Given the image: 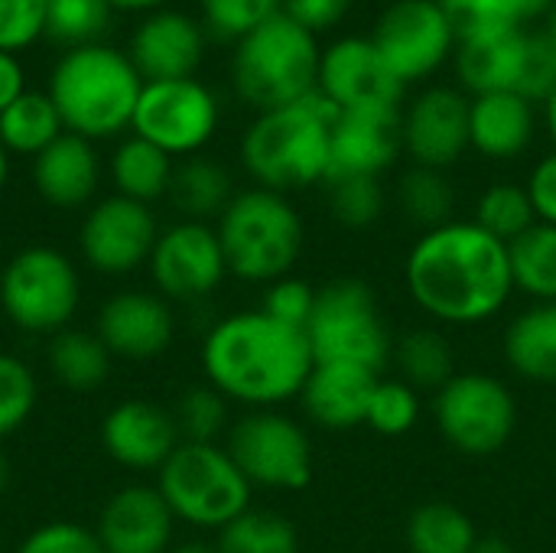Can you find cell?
Instances as JSON below:
<instances>
[{
  "instance_id": "obj_1",
  "label": "cell",
  "mask_w": 556,
  "mask_h": 553,
  "mask_svg": "<svg viewBox=\"0 0 556 553\" xmlns=\"http://www.w3.org/2000/svg\"><path fill=\"white\" fill-rule=\"evenodd\" d=\"M401 277L410 303L440 329L489 326L515 300L508 244L472 218L420 231L404 254Z\"/></svg>"
},
{
  "instance_id": "obj_2",
  "label": "cell",
  "mask_w": 556,
  "mask_h": 553,
  "mask_svg": "<svg viewBox=\"0 0 556 553\" xmlns=\"http://www.w3.org/2000/svg\"><path fill=\"white\" fill-rule=\"evenodd\" d=\"M205 385L244 411H274L300 398L313 352L303 329L270 319L264 310H238L208 326L199 345Z\"/></svg>"
},
{
  "instance_id": "obj_3",
  "label": "cell",
  "mask_w": 556,
  "mask_h": 553,
  "mask_svg": "<svg viewBox=\"0 0 556 553\" xmlns=\"http://www.w3.org/2000/svg\"><path fill=\"white\" fill-rule=\"evenodd\" d=\"M336 104L319 91L261 111L241 137V166L254 186L290 196L323 186L329 176V140H332Z\"/></svg>"
},
{
  "instance_id": "obj_4",
  "label": "cell",
  "mask_w": 556,
  "mask_h": 553,
  "mask_svg": "<svg viewBox=\"0 0 556 553\" xmlns=\"http://www.w3.org/2000/svg\"><path fill=\"white\" fill-rule=\"evenodd\" d=\"M143 78L127 52L88 42L68 49L49 78V98L68 134L85 140L117 137L130 127Z\"/></svg>"
},
{
  "instance_id": "obj_5",
  "label": "cell",
  "mask_w": 556,
  "mask_h": 553,
  "mask_svg": "<svg viewBox=\"0 0 556 553\" xmlns=\"http://www.w3.org/2000/svg\"><path fill=\"white\" fill-rule=\"evenodd\" d=\"M215 235L225 251L228 277L254 287H267L296 264L306 248V225L290 196L251 186L238 189L228 209L215 222Z\"/></svg>"
},
{
  "instance_id": "obj_6",
  "label": "cell",
  "mask_w": 556,
  "mask_h": 553,
  "mask_svg": "<svg viewBox=\"0 0 556 553\" xmlns=\"http://www.w3.org/2000/svg\"><path fill=\"white\" fill-rule=\"evenodd\" d=\"M319 42L283 10L235 42L231 81L257 114L319 91Z\"/></svg>"
},
{
  "instance_id": "obj_7",
  "label": "cell",
  "mask_w": 556,
  "mask_h": 553,
  "mask_svg": "<svg viewBox=\"0 0 556 553\" xmlns=\"http://www.w3.org/2000/svg\"><path fill=\"white\" fill-rule=\"evenodd\" d=\"M303 332L316 365H358L375 375L391 368L394 332L378 290L362 277H332L319 284L316 306Z\"/></svg>"
},
{
  "instance_id": "obj_8",
  "label": "cell",
  "mask_w": 556,
  "mask_h": 553,
  "mask_svg": "<svg viewBox=\"0 0 556 553\" xmlns=\"http://www.w3.org/2000/svg\"><path fill=\"white\" fill-rule=\"evenodd\" d=\"M160 495L179 525L218 535L251 508L254 489L228 456L225 443H179L156 473Z\"/></svg>"
},
{
  "instance_id": "obj_9",
  "label": "cell",
  "mask_w": 556,
  "mask_h": 553,
  "mask_svg": "<svg viewBox=\"0 0 556 553\" xmlns=\"http://www.w3.org/2000/svg\"><path fill=\"white\" fill-rule=\"evenodd\" d=\"M430 417L440 440L466 456L489 460L498 456L518 433V398L502 375L482 368H459L433 398Z\"/></svg>"
},
{
  "instance_id": "obj_10",
  "label": "cell",
  "mask_w": 556,
  "mask_h": 553,
  "mask_svg": "<svg viewBox=\"0 0 556 553\" xmlns=\"http://www.w3.org/2000/svg\"><path fill=\"white\" fill-rule=\"evenodd\" d=\"M81 306V274L52 244H26L0 271V310L26 336H55Z\"/></svg>"
},
{
  "instance_id": "obj_11",
  "label": "cell",
  "mask_w": 556,
  "mask_h": 553,
  "mask_svg": "<svg viewBox=\"0 0 556 553\" xmlns=\"http://www.w3.org/2000/svg\"><path fill=\"white\" fill-rule=\"evenodd\" d=\"M225 450L251 489L303 492L316 473V453L306 427L287 411H244L225 433Z\"/></svg>"
},
{
  "instance_id": "obj_12",
  "label": "cell",
  "mask_w": 556,
  "mask_h": 553,
  "mask_svg": "<svg viewBox=\"0 0 556 553\" xmlns=\"http://www.w3.org/2000/svg\"><path fill=\"white\" fill-rule=\"evenodd\" d=\"M130 127L173 160H186L215 137L218 101L199 78L143 81Z\"/></svg>"
},
{
  "instance_id": "obj_13",
  "label": "cell",
  "mask_w": 556,
  "mask_h": 553,
  "mask_svg": "<svg viewBox=\"0 0 556 553\" xmlns=\"http://www.w3.org/2000/svg\"><path fill=\"white\" fill-rule=\"evenodd\" d=\"M156 238L160 222L153 205L114 192L88 205L78 228V254L101 277H127L147 267Z\"/></svg>"
},
{
  "instance_id": "obj_14",
  "label": "cell",
  "mask_w": 556,
  "mask_h": 553,
  "mask_svg": "<svg viewBox=\"0 0 556 553\" xmlns=\"http://www.w3.org/2000/svg\"><path fill=\"white\" fill-rule=\"evenodd\" d=\"M153 290L169 303H202L228 277L225 251L215 225L205 222H173L160 228L153 254L147 261Z\"/></svg>"
},
{
  "instance_id": "obj_15",
  "label": "cell",
  "mask_w": 556,
  "mask_h": 553,
  "mask_svg": "<svg viewBox=\"0 0 556 553\" xmlns=\"http://www.w3.org/2000/svg\"><path fill=\"white\" fill-rule=\"evenodd\" d=\"M371 42L391 72L410 85L433 75L450 59L456 33L437 0H394L381 13Z\"/></svg>"
},
{
  "instance_id": "obj_16",
  "label": "cell",
  "mask_w": 556,
  "mask_h": 553,
  "mask_svg": "<svg viewBox=\"0 0 556 553\" xmlns=\"http://www.w3.org/2000/svg\"><path fill=\"white\" fill-rule=\"evenodd\" d=\"M404 81L391 72L371 36H345L323 52L319 95L339 111L355 108H401Z\"/></svg>"
},
{
  "instance_id": "obj_17",
  "label": "cell",
  "mask_w": 556,
  "mask_h": 553,
  "mask_svg": "<svg viewBox=\"0 0 556 553\" xmlns=\"http://www.w3.org/2000/svg\"><path fill=\"white\" fill-rule=\"evenodd\" d=\"M404 153L414 166L453 169L469 147V98L459 88H427L401 111Z\"/></svg>"
},
{
  "instance_id": "obj_18",
  "label": "cell",
  "mask_w": 556,
  "mask_h": 553,
  "mask_svg": "<svg viewBox=\"0 0 556 553\" xmlns=\"http://www.w3.org/2000/svg\"><path fill=\"white\" fill-rule=\"evenodd\" d=\"M94 332L114 359L150 362L173 345L176 313L156 290H117L98 306Z\"/></svg>"
},
{
  "instance_id": "obj_19",
  "label": "cell",
  "mask_w": 556,
  "mask_h": 553,
  "mask_svg": "<svg viewBox=\"0 0 556 553\" xmlns=\"http://www.w3.org/2000/svg\"><path fill=\"white\" fill-rule=\"evenodd\" d=\"M404 153L401 108H355L339 111L329 140V179L375 176L381 179Z\"/></svg>"
},
{
  "instance_id": "obj_20",
  "label": "cell",
  "mask_w": 556,
  "mask_h": 553,
  "mask_svg": "<svg viewBox=\"0 0 556 553\" xmlns=\"http://www.w3.org/2000/svg\"><path fill=\"white\" fill-rule=\"evenodd\" d=\"M98 437L104 453L130 473H160L182 443L173 411L143 398L117 401L101 417Z\"/></svg>"
},
{
  "instance_id": "obj_21",
  "label": "cell",
  "mask_w": 556,
  "mask_h": 553,
  "mask_svg": "<svg viewBox=\"0 0 556 553\" xmlns=\"http://www.w3.org/2000/svg\"><path fill=\"white\" fill-rule=\"evenodd\" d=\"M176 515L156 486H124L98 512L94 535L104 553H169L176 544Z\"/></svg>"
},
{
  "instance_id": "obj_22",
  "label": "cell",
  "mask_w": 556,
  "mask_h": 553,
  "mask_svg": "<svg viewBox=\"0 0 556 553\" xmlns=\"http://www.w3.org/2000/svg\"><path fill=\"white\" fill-rule=\"evenodd\" d=\"M378 378L381 375L358 365H336V362L313 365L296 401L303 407V417L319 430L329 433L358 430L365 427Z\"/></svg>"
},
{
  "instance_id": "obj_23",
  "label": "cell",
  "mask_w": 556,
  "mask_h": 553,
  "mask_svg": "<svg viewBox=\"0 0 556 553\" xmlns=\"http://www.w3.org/2000/svg\"><path fill=\"white\" fill-rule=\"evenodd\" d=\"M202 26L179 10L150 13L130 39V62L137 65L143 81L192 78L202 62Z\"/></svg>"
},
{
  "instance_id": "obj_24",
  "label": "cell",
  "mask_w": 556,
  "mask_h": 553,
  "mask_svg": "<svg viewBox=\"0 0 556 553\" xmlns=\"http://www.w3.org/2000/svg\"><path fill=\"white\" fill-rule=\"evenodd\" d=\"M456 75L459 85L476 95L492 91H515L525 78V62L531 49V29L528 26H508V29H489L466 39H456Z\"/></svg>"
},
{
  "instance_id": "obj_25",
  "label": "cell",
  "mask_w": 556,
  "mask_h": 553,
  "mask_svg": "<svg viewBox=\"0 0 556 553\" xmlns=\"http://www.w3.org/2000/svg\"><path fill=\"white\" fill-rule=\"evenodd\" d=\"M33 186L52 209H85L94 202L101 186V156L94 140L62 134L39 156H33Z\"/></svg>"
},
{
  "instance_id": "obj_26",
  "label": "cell",
  "mask_w": 556,
  "mask_h": 553,
  "mask_svg": "<svg viewBox=\"0 0 556 553\" xmlns=\"http://www.w3.org/2000/svg\"><path fill=\"white\" fill-rule=\"evenodd\" d=\"M538 134V104L515 91L469 98V147L485 160H518Z\"/></svg>"
},
{
  "instance_id": "obj_27",
  "label": "cell",
  "mask_w": 556,
  "mask_h": 553,
  "mask_svg": "<svg viewBox=\"0 0 556 553\" xmlns=\"http://www.w3.org/2000/svg\"><path fill=\"white\" fill-rule=\"evenodd\" d=\"M502 359L515 378L556 388V303H528L505 323Z\"/></svg>"
},
{
  "instance_id": "obj_28",
  "label": "cell",
  "mask_w": 556,
  "mask_h": 553,
  "mask_svg": "<svg viewBox=\"0 0 556 553\" xmlns=\"http://www.w3.org/2000/svg\"><path fill=\"white\" fill-rule=\"evenodd\" d=\"M391 368H394V378H401L414 391L433 398L459 372L456 342L450 339L446 329H440L433 323L410 326L401 336H394Z\"/></svg>"
},
{
  "instance_id": "obj_29",
  "label": "cell",
  "mask_w": 556,
  "mask_h": 553,
  "mask_svg": "<svg viewBox=\"0 0 556 553\" xmlns=\"http://www.w3.org/2000/svg\"><path fill=\"white\" fill-rule=\"evenodd\" d=\"M235 192L238 189L231 183L228 166L218 163V160H212V156L195 153V156H186L182 163H176L166 199L173 202V209L179 212V218L215 225L218 215L235 199Z\"/></svg>"
},
{
  "instance_id": "obj_30",
  "label": "cell",
  "mask_w": 556,
  "mask_h": 553,
  "mask_svg": "<svg viewBox=\"0 0 556 553\" xmlns=\"http://www.w3.org/2000/svg\"><path fill=\"white\" fill-rule=\"evenodd\" d=\"M46 362L52 378L68 391H94L111 378L114 355L104 349L94 329H62L49 336Z\"/></svg>"
},
{
  "instance_id": "obj_31",
  "label": "cell",
  "mask_w": 556,
  "mask_h": 553,
  "mask_svg": "<svg viewBox=\"0 0 556 553\" xmlns=\"http://www.w3.org/2000/svg\"><path fill=\"white\" fill-rule=\"evenodd\" d=\"M173 156L153 147L150 140L130 134L117 143L111 153V183L117 196H127L134 202L153 205L156 199H166L169 179H173Z\"/></svg>"
},
{
  "instance_id": "obj_32",
  "label": "cell",
  "mask_w": 556,
  "mask_h": 553,
  "mask_svg": "<svg viewBox=\"0 0 556 553\" xmlns=\"http://www.w3.org/2000/svg\"><path fill=\"white\" fill-rule=\"evenodd\" d=\"M394 202H397V212L404 215V222H410L417 231H433L456 218L459 192H456V183L450 179V173L410 163L397 176Z\"/></svg>"
},
{
  "instance_id": "obj_33",
  "label": "cell",
  "mask_w": 556,
  "mask_h": 553,
  "mask_svg": "<svg viewBox=\"0 0 556 553\" xmlns=\"http://www.w3.org/2000/svg\"><path fill=\"white\" fill-rule=\"evenodd\" d=\"M479 528L469 512L453 502H420L404 525L407 553H472Z\"/></svg>"
},
{
  "instance_id": "obj_34",
  "label": "cell",
  "mask_w": 556,
  "mask_h": 553,
  "mask_svg": "<svg viewBox=\"0 0 556 553\" xmlns=\"http://www.w3.org/2000/svg\"><path fill=\"white\" fill-rule=\"evenodd\" d=\"M515 297L528 303H556V228L538 222L508 244Z\"/></svg>"
},
{
  "instance_id": "obj_35",
  "label": "cell",
  "mask_w": 556,
  "mask_h": 553,
  "mask_svg": "<svg viewBox=\"0 0 556 553\" xmlns=\"http://www.w3.org/2000/svg\"><path fill=\"white\" fill-rule=\"evenodd\" d=\"M62 134H65V124L49 91H23L0 114V143L7 147V153L39 156Z\"/></svg>"
},
{
  "instance_id": "obj_36",
  "label": "cell",
  "mask_w": 556,
  "mask_h": 553,
  "mask_svg": "<svg viewBox=\"0 0 556 553\" xmlns=\"http://www.w3.org/2000/svg\"><path fill=\"white\" fill-rule=\"evenodd\" d=\"M218 553H300L296 525L274 508H248L215 535Z\"/></svg>"
},
{
  "instance_id": "obj_37",
  "label": "cell",
  "mask_w": 556,
  "mask_h": 553,
  "mask_svg": "<svg viewBox=\"0 0 556 553\" xmlns=\"http://www.w3.org/2000/svg\"><path fill=\"white\" fill-rule=\"evenodd\" d=\"M472 222L492 238H498L502 244H511L515 238H521L528 228L538 225V215L525 183L498 179L479 192L472 205Z\"/></svg>"
},
{
  "instance_id": "obj_38",
  "label": "cell",
  "mask_w": 556,
  "mask_h": 553,
  "mask_svg": "<svg viewBox=\"0 0 556 553\" xmlns=\"http://www.w3.org/2000/svg\"><path fill=\"white\" fill-rule=\"evenodd\" d=\"M323 186L329 218L345 231H368L388 212V189L375 176H342Z\"/></svg>"
},
{
  "instance_id": "obj_39",
  "label": "cell",
  "mask_w": 556,
  "mask_h": 553,
  "mask_svg": "<svg viewBox=\"0 0 556 553\" xmlns=\"http://www.w3.org/2000/svg\"><path fill=\"white\" fill-rule=\"evenodd\" d=\"M179 437L186 443H225L231 427V404L212 385H192L173 407Z\"/></svg>"
},
{
  "instance_id": "obj_40",
  "label": "cell",
  "mask_w": 556,
  "mask_h": 553,
  "mask_svg": "<svg viewBox=\"0 0 556 553\" xmlns=\"http://www.w3.org/2000/svg\"><path fill=\"white\" fill-rule=\"evenodd\" d=\"M424 417V394L404 385L401 378H378V388L368 404L365 427L378 437H407Z\"/></svg>"
},
{
  "instance_id": "obj_41",
  "label": "cell",
  "mask_w": 556,
  "mask_h": 553,
  "mask_svg": "<svg viewBox=\"0 0 556 553\" xmlns=\"http://www.w3.org/2000/svg\"><path fill=\"white\" fill-rule=\"evenodd\" d=\"M39 401V381L33 368L10 352H0V440L13 437L33 417Z\"/></svg>"
},
{
  "instance_id": "obj_42",
  "label": "cell",
  "mask_w": 556,
  "mask_h": 553,
  "mask_svg": "<svg viewBox=\"0 0 556 553\" xmlns=\"http://www.w3.org/2000/svg\"><path fill=\"white\" fill-rule=\"evenodd\" d=\"M111 3L108 0H49L46 13V33L68 49L98 42V36L108 29Z\"/></svg>"
},
{
  "instance_id": "obj_43",
  "label": "cell",
  "mask_w": 556,
  "mask_h": 553,
  "mask_svg": "<svg viewBox=\"0 0 556 553\" xmlns=\"http://www.w3.org/2000/svg\"><path fill=\"white\" fill-rule=\"evenodd\" d=\"M280 10L283 0H202V16L212 36L231 42H241Z\"/></svg>"
},
{
  "instance_id": "obj_44",
  "label": "cell",
  "mask_w": 556,
  "mask_h": 553,
  "mask_svg": "<svg viewBox=\"0 0 556 553\" xmlns=\"http://www.w3.org/2000/svg\"><path fill=\"white\" fill-rule=\"evenodd\" d=\"M261 306L270 319L283 323V326H293V329H306L309 316H313V306H316V284H309L306 277L300 274H287L267 287H261Z\"/></svg>"
},
{
  "instance_id": "obj_45",
  "label": "cell",
  "mask_w": 556,
  "mask_h": 553,
  "mask_svg": "<svg viewBox=\"0 0 556 553\" xmlns=\"http://www.w3.org/2000/svg\"><path fill=\"white\" fill-rule=\"evenodd\" d=\"M49 0H0V52H20L46 33Z\"/></svg>"
},
{
  "instance_id": "obj_46",
  "label": "cell",
  "mask_w": 556,
  "mask_h": 553,
  "mask_svg": "<svg viewBox=\"0 0 556 553\" xmlns=\"http://www.w3.org/2000/svg\"><path fill=\"white\" fill-rule=\"evenodd\" d=\"M16 553H104L94 528L75 525V521H49L33 528Z\"/></svg>"
},
{
  "instance_id": "obj_47",
  "label": "cell",
  "mask_w": 556,
  "mask_h": 553,
  "mask_svg": "<svg viewBox=\"0 0 556 553\" xmlns=\"http://www.w3.org/2000/svg\"><path fill=\"white\" fill-rule=\"evenodd\" d=\"M437 3L446 13L456 39H466V36H476V33H489V29L515 26L505 0H437Z\"/></svg>"
},
{
  "instance_id": "obj_48",
  "label": "cell",
  "mask_w": 556,
  "mask_h": 553,
  "mask_svg": "<svg viewBox=\"0 0 556 553\" xmlns=\"http://www.w3.org/2000/svg\"><path fill=\"white\" fill-rule=\"evenodd\" d=\"M525 189L531 196V205H534L538 222L554 225L556 228V150H551L547 156H541L531 166Z\"/></svg>"
},
{
  "instance_id": "obj_49",
  "label": "cell",
  "mask_w": 556,
  "mask_h": 553,
  "mask_svg": "<svg viewBox=\"0 0 556 553\" xmlns=\"http://www.w3.org/2000/svg\"><path fill=\"white\" fill-rule=\"evenodd\" d=\"M352 0H283V13L290 20H296L303 29H309L313 36L319 29L336 26L345 13H349Z\"/></svg>"
},
{
  "instance_id": "obj_50",
  "label": "cell",
  "mask_w": 556,
  "mask_h": 553,
  "mask_svg": "<svg viewBox=\"0 0 556 553\" xmlns=\"http://www.w3.org/2000/svg\"><path fill=\"white\" fill-rule=\"evenodd\" d=\"M26 91L23 85V68L16 62V55L10 52H0V114Z\"/></svg>"
},
{
  "instance_id": "obj_51",
  "label": "cell",
  "mask_w": 556,
  "mask_h": 553,
  "mask_svg": "<svg viewBox=\"0 0 556 553\" xmlns=\"http://www.w3.org/2000/svg\"><path fill=\"white\" fill-rule=\"evenodd\" d=\"M556 0H505L508 13H511V23L515 26H528L531 20H547V13L554 10Z\"/></svg>"
},
{
  "instance_id": "obj_52",
  "label": "cell",
  "mask_w": 556,
  "mask_h": 553,
  "mask_svg": "<svg viewBox=\"0 0 556 553\" xmlns=\"http://www.w3.org/2000/svg\"><path fill=\"white\" fill-rule=\"evenodd\" d=\"M472 553H518V551H515V544H511V541H505L502 535H479V541H476Z\"/></svg>"
},
{
  "instance_id": "obj_53",
  "label": "cell",
  "mask_w": 556,
  "mask_h": 553,
  "mask_svg": "<svg viewBox=\"0 0 556 553\" xmlns=\"http://www.w3.org/2000/svg\"><path fill=\"white\" fill-rule=\"evenodd\" d=\"M169 553H218L215 541H205V538H189V541H176Z\"/></svg>"
},
{
  "instance_id": "obj_54",
  "label": "cell",
  "mask_w": 556,
  "mask_h": 553,
  "mask_svg": "<svg viewBox=\"0 0 556 553\" xmlns=\"http://www.w3.org/2000/svg\"><path fill=\"white\" fill-rule=\"evenodd\" d=\"M544 124H547V134H551V140H554V150H556V88H554V95L544 101Z\"/></svg>"
},
{
  "instance_id": "obj_55",
  "label": "cell",
  "mask_w": 556,
  "mask_h": 553,
  "mask_svg": "<svg viewBox=\"0 0 556 553\" xmlns=\"http://www.w3.org/2000/svg\"><path fill=\"white\" fill-rule=\"evenodd\" d=\"M111 7H127V10H153L166 0H108Z\"/></svg>"
},
{
  "instance_id": "obj_56",
  "label": "cell",
  "mask_w": 556,
  "mask_h": 553,
  "mask_svg": "<svg viewBox=\"0 0 556 553\" xmlns=\"http://www.w3.org/2000/svg\"><path fill=\"white\" fill-rule=\"evenodd\" d=\"M7 176H10V153H7V147L0 143V192H3V186H7Z\"/></svg>"
},
{
  "instance_id": "obj_57",
  "label": "cell",
  "mask_w": 556,
  "mask_h": 553,
  "mask_svg": "<svg viewBox=\"0 0 556 553\" xmlns=\"http://www.w3.org/2000/svg\"><path fill=\"white\" fill-rule=\"evenodd\" d=\"M7 486H10V463H7V456H3V450H0V499H3V492H7Z\"/></svg>"
},
{
  "instance_id": "obj_58",
  "label": "cell",
  "mask_w": 556,
  "mask_h": 553,
  "mask_svg": "<svg viewBox=\"0 0 556 553\" xmlns=\"http://www.w3.org/2000/svg\"><path fill=\"white\" fill-rule=\"evenodd\" d=\"M544 36L551 39V46L556 49V3H554V10L547 13V23H544Z\"/></svg>"
}]
</instances>
